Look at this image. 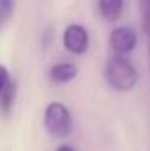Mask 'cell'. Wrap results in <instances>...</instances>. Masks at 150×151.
<instances>
[{"mask_svg": "<svg viewBox=\"0 0 150 151\" xmlns=\"http://www.w3.org/2000/svg\"><path fill=\"white\" fill-rule=\"evenodd\" d=\"M104 79L111 90L118 91V93H127V91H133L136 88L140 74H138L136 67L125 56L113 55L106 62Z\"/></svg>", "mask_w": 150, "mask_h": 151, "instance_id": "obj_1", "label": "cell"}, {"mask_svg": "<svg viewBox=\"0 0 150 151\" xmlns=\"http://www.w3.org/2000/svg\"><path fill=\"white\" fill-rule=\"evenodd\" d=\"M44 130L55 139H67L73 134V114L71 109L58 100L48 102L42 114Z\"/></svg>", "mask_w": 150, "mask_h": 151, "instance_id": "obj_2", "label": "cell"}, {"mask_svg": "<svg viewBox=\"0 0 150 151\" xmlns=\"http://www.w3.org/2000/svg\"><path fill=\"white\" fill-rule=\"evenodd\" d=\"M62 44L66 47V51H69L71 55L76 56H83L88 47H90V35L88 30L79 25V23H71L66 27L64 34H62Z\"/></svg>", "mask_w": 150, "mask_h": 151, "instance_id": "obj_3", "label": "cell"}, {"mask_svg": "<svg viewBox=\"0 0 150 151\" xmlns=\"http://www.w3.org/2000/svg\"><path fill=\"white\" fill-rule=\"evenodd\" d=\"M138 44V34L131 27H117L110 34V49L115 55L125 56L134 51Z\"/></svg>", "mask_w": 150, "mask_h": 151, "instance_id": "obj_4", "label": "cell"}, {"mask_svg": "<svg viewBox=\"0 0 150 151\" xmlns=\"http://www.w3.org/2000/svg\"><path fill=\"white\" fill-rule=\"evenodd\" d=\"M78 67L71 62H58L55 65H51L50 72H48V77L51 83L55 84H67L71 81H74L78 77Z\"/></svg>", "mask_w": 150, "mask_h": 151, "instance_id": "obj_5", "label": "cell"}, {"mask_svg": "<svg viewBox=\"0 0 150 151\" xmlns=\"http://www.w3.org/2000/svg\"><path fill=\"white\" fill-rule=\"evenodd\" d=\"M124 4H125V0H99L97 11L103 16V19L117 21L124 12Z\"/></svg>", "mask_w": 150, "mask_h": 151, "instance_id": "obj_6", "label": "cell"}, {"mask_svg": "<svg viewBox=\"0 0 150 151\" xmlns=\"http://www.w3.org/2000/svg\"><path fill=\"white\" fill-rule=\"evenodd\" d=\"M14 100H16V81L11 79V81L7 83L5 90H4L2 95H0V109H2L4 113H9L11 107H12V104H14Z\"/></svg>", "mask_w": 150, "mask_h": 151, "instance_id": "obj_7", "label": "cell"}, {"mask_svg": "<svg viewBox=\"0 0 150 151\" xmlns=\"http://www.w3.org/2000/svg\"><path fill=\"white\" fill-rule=\"evenodd\" d=\"M14 12V0H0V21L11 18Z\"/></svg>", "mask_w": 150, "mask_h": 151, "instance_id": "obj_8", "label": "cell"}, {"mask_svg": "<svg viewBox=\"0 0 150 151\" xmlns=\"http://www.w3.org/2000/svg\"><path fill=\"white\" fill-rule=\"evenodd\" d=\"M9 81H11V74H9V70H7V67L0 63V95H2V91L5 90V86H7Z\"/></svg>", "mask_w": 150, "mask_h": 151, "instance_id": "obj_9", "label": "cell"}, {"mask_svg": "<svg viewBox=\"0 0 150 151\" xmlns=\"http://www.w3.org/2000/svg\"><path fill=\"white\" fill-rule=\"evenodd\" d=\"M143 30L147 34V49H149V72H150V14L147 19H143Z\"/></svg>", "mask_w": 150, "mask_h": 151, "instance_id": "obj_10", "label": "cell"}, {"mask_svg": "<svg viewBox=\"0 0 150 151\" xmlns=\"http://www.w3.org/2000/svg\"><path fill=\"white\" fill-rule=\"evenodd\" d=\"M140 2V12H141V18H147L150 14V0H138Z\"/></svg>", "mask_w": 150, "mask_h": 151, "instance_id": "obj_11", "label": "cell"}, {"mask_svg": "<svg viewBox=\"0 0 150 151\" xmlns=\"http://www.w3.org/2000/svg\"><path fill=\"white\" fill-rule=\"evenodd\" d=\"M55 151H78L74 146H71V144H67V142H62V144H58Z\"/></svg>", "mask_w": 150, "mask_h": 151, "instance_id": "obj_12", "label": "cell"}]
</instances>
